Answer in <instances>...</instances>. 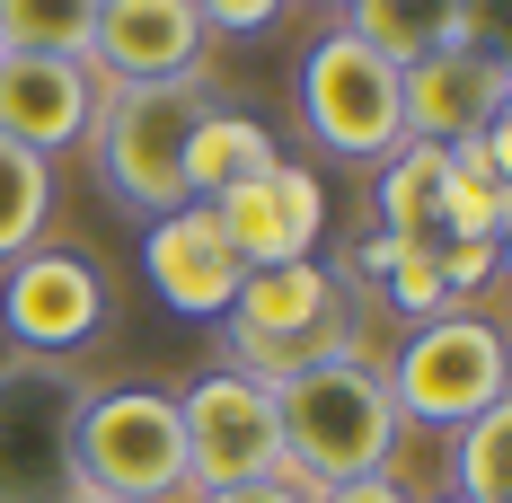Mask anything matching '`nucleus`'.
<instances>
[{"instance_id":"nucleus-1","label":"nucleus","mask_w":512,"mask_h":503,"mask_svg":"<svg viewBox=\"0 0 512 503\" xmlns=\"http://www.w3.org/2000/svg\"><path fill=\"white\" fill-rule=\"evenodd\" d=\"M274 433H283V477L309 486V495L398 468V442H407V424L389 406V380L362 353L274 380Z\"/></svg>"},{"instance_id":"nucleus-2","label":"nucleus","mask_w":512,"mask_h":503,"mask_svg":"<svg viewBox=\"0 0 512 503\" xmlns=\"http://www.w3.org/2000/svg\"><path fill=\"white\" fill-rule=\"evenodd\" d=\"M362 353V301L318 265H248L239 292H230V371L248 380H292V371H318V362H345Z\"/></svg>"},{"instance_id":"nucleus-3","label":"nucleus","mask_w":512,"mask_h":503,"mask_svg":"<svg viewBox=\"0 0 512 503\" xmlns=\"http://www.w3.org/2000/svg\"><path fill=\"white\" fill-rule=\"evenodd\" d=\"M71 468L89 503H186V424L168 389H89L71 424Z\"/></svg>"},{"instance_id":"nucleus-4","label":"nucleus","mask_w":512,"mask_h":503,"mask_svg":"<svg viewBox=\"0 0 512 503\" xmlns=\"http://www.w3.org/2000/svg\"><path fill=\"white\" fill-rule=\"evenodd\" d=\"M212 115V80L204 71H186V80H142V89H106L98 124H89V142H98V168L115 203H133V212H177L186 203V142H195V124Z\"/></svg>"},{"instance_id":"nucleus-5","label":"nucleus","mask_w":512,"mask_h":503,"mask_svg":"<svg viewBox=\"0 0 512 503\" xmlns=\"http://www.w3.org/2000/svg\"><path fill=\"white\" fill-rule=\"evenodd\" d=\"M80 362L45 353H0V503H89L71 468V424L89 406Z\"/></svg>"},{"instance_id":"nucleus-6","label":"nucleus","mask_w":512,"mask_h":503,"mask_svg":"<svg viewBox=\"0 0 512 503\" xmlns=\"http://www.w3.org/2000/svg\"><path fill=\"white\" fill-rule=\"evenodd\" d=\"M398 424H433V433H460L486 406H504V327L486 309H451V318H424L398 362L380 371Z\"/></svg>"},{"instance_id":"nucleus-7","label":"nucleus","mask_w":512,"mask_h":503,"mask_svg":"<svg viewBox=\"0 0 512 503\" xmlns=\"http://www.w3.org/2000/svg\"><path fill=\"white\" fill-rule=\"evenodd\" d=\"M301 124H309V142L336 151V159H389L407 142V124H398V71L362 36L327 27L301 53Z\"/></svg>"},{"instance_id":"nucleus-8","label":"nucleus","mask_w":512,"mask_h":503,"mask_svg":"<svg viewBox=\"0 0 512 503\" xmlns=\"http://www.w3.org/2000/svg\"><path fill=\"white\" fill-rule=\"evenodd\" d=\"M177 424H186V486H195V495L283 477L274 389L248 380V371H212V380H195V389L177 398Z\"/></svg>"},{"instance_id":"nucleus-9","label":"nucleus","mask_w":512,"mask_h":503,"mask_svg":"<svg viewBox=\"0 0 512 503\" xmlns=\"http://www.w3.org/2000/svg\"><path fill=\"white\" fill-rule=\"evenodd\" d=\"M0 327H9V353L71 362L106 327V274L89 256H71V248L9 256V274H0Z\"/></svg>"},{"instance_id":"nucleus-10","label":"nucleus","mask_w":512,"mask_h":503,"mask_svg":"<svg viewBox=\"0 0 512 503\" xmlns=\"http://www.w3.org/2000/svg\"><path fill=\"white\" fill-rule=\"evenodd\" d=\"M398 124L407 142H433V151H460L468 133L504 124V53L486 45H442L398 71Z\"/></svg>"},{"instance_id":"nucleus-11","label":"nucleus","mask_w":512,"mask_h":503,"mask_svg":"<svg viewBox=\"0 0 512 503\" xmlns=\"http://www.w3.org/2000/svg\"><path fill=\"white\" fill-rule=\"evenodd\" d=\"M106 106V80L89 62H62V53H0V142L18 151H80L89 124Z\"/></svg>"},{"instance_id":"nucleus-12","label":"nucleus","mask_w":512,"mask_h":503,"mask_svg":"<svg viewBox=\"0 0 512 503\" xmlns=\"http://www.w3.org/2000/svg\"><path fill=\"white\" fill-rule=\"evenodd\" d=\"M204 9L195 0H98L89 27V71L106 89H142V80H186L204 71Z\"/></svg>"},{"instance_id":"nucleus-13","label":"nucleus","mask_w":512,"mask_h":503,"mask_svg":"<svg viewBox=\"0 0 512 503\" xmlns=\"http://www.w3.org/2000/svg\"><path fill=\"white\" fill-rule=\"evenodd\" d=\"M212 221L239 248V265H301V256H318L327 195L301 159H274L265 177H239L230 195H212Z\"/></svg>"},{"instance_id":"nucleus-14","label":"nucleus","mask_w":512,"mask_h":503,"mask_svg":"<svg viewBox=\"0 0 512 503\" xmlns=\"http://www.w3.org/2000/svg\"><path fill=\"white\" fill-rule=\"evenodd\" d=\"M142 274L159 283L168 309H186V318H230V292H239L248 265L221 239L212 203H177V212H159L151 230H142Z\"/></svg>"},{"instance_id":"nucleus-15","label":"nucleus","mask_w":512,"mask_h":503,"mask_svg":"<svg viewBox=\"0 0 512 503\" xmlns=\"http://www.w3.org/2000/svg\"><path fill=\"white\" fill-rule=\"evenodd\" d=\"M495 265H504V248H486V239H389L380 230L362 248V274H380V292L407 309L415 327L424 318H451L468 292H486Z\"/></svg>"},{"instance_id":"nucleus-16","label":"nucleus","mask_w":512,"mask_h":503,"mask_svg":"<svg viewBox=\"0 0 512 503\" xmlns=\"http://www.w3.org/2000/svg\"><path fill=\"white\" fill-rule=\"evenodd\" d=\"M345 36H362L389 71H407L442 45H477V0H354Z\"/></svg>"},{"instance_id":"nucleus-17","label":"nucleus","mask_w":512,"mask_h":503,"mask_svg":"<svg viewBox=\"0 0 512 503\" xmlns=\"http://www.w3.org/2000/svg\"><path fill=\"white\" fill-rule=\"evenodd\" d=\"M274 133L256 124V115H230V106H212L204 124H195V142H186V203H212L230 195L239 177H265L274 168Z\"/></svg>"},{"instance_id":"nucleus-18","label":"nucleus","mask_w":512,"mask_h":503,"mask_svg":"<svg viewBox=\"0 0 512 503\" xmlns=\"http://www.w3.org/2000/svg\"><path fill=\"white\" fill-rule=\"evenodd\" d=\"M442 212H451V151L398 142L389 168H380V221H389V239H442Z\"/></svg>"},{"instance_id":"nucleus-19","label":"nucleus","mask_w":512,"mask_h":503,"mask_svg":"<svg viewBox=\"0 0 512 503\" xmlns=\"http://www.w3.org/2000/svg\"><path fill=\"white\" fill-rule=\"evenodd\" d=\"M451 503H512V398L451 433Z\"/></svg>"},{"instance_id":"nucleus-20","label":"nucleus","mask_w":512,"mask_h":503,"mask_svg":"<svg viewBox=\"0 0 512 503\" xmlns=\"http://www.w3.org/2000/svg\"><path fill=\"white\" fill-rule=\"evenodd\" d=\"M45 221H53V159L0 142V265L45 248Z\"/></svg>"},{"instance_id":"nucleus-21","label":"nucleus","mask_w":512,"mask_h":503,"mask_svg":"<svg viewBox=\"0 0 512 503\" xmlns=\"http://www.w3.org/2000/svg\"><path fill=\"white\" fill-rule=\"evenodd\" d=\"M98 0H0V53H62L89 62Z\"/></svg>"},{"instance_id":"nucleus-22","label":"nucleus","mask_w":512,"mask_h":503,"mask_svg":"<svg viewBox=\"0 0 512 503\" xmlns=\"http://www.w3.org/2000/svg\"><path fill=\"white\" fill-rule=\"evenodd\" d=\"M309 503H424V495H415L407 477H389V468H380V477H345V486H318Z\"/></svg>"},{"instance_id":"nucleus-23","label":"nucleus","mask_w":512,"mask_h":503,"mask_svg":"<svg viewBox=\"0 0 512 503\" xmlns=\"http://www.w3.org/2000/svg\"><path fill=\"white\" fill-rule=\"evenodd\" d=\"M195 9H204V27L256 36V27H274V9H283V0H195Z\"/></svg>"},{"instance_id":"nucleus-24","label":"nucleus","mask_w":512,"mask_h":503,"mask_svg":"<svg viewBox=\"0 0 512 503\" xmlns=\"http://www.w3.org/2000/svg\"><path fill=\"white\" fill-rule=\"evenodd\" d=\"M186 503H309V486L265 477V486H212V495H186Z\"/></svg>"},{"instance_id":"nucleus-25","label":"nucleus","mask_w":512,"mask_h":503,"mask_svg":"<svg viewBox=\"0 0 512 503\" xmlns=\"http://www.w3.org/2000/svg\"><path fill=\"white\" fill-rule=\"evenodd\" d=\"M318 9H336V18H345V9H354V0H318Z\"/></svg>"},{"instance_id":"nucleus-26","label":"nucleus","mask_w":512,"mask_h":503,"mask_svg":"<svg viewBox=\"0 0 512 503\" xmlns=\"http://www.w3.org/2000/svg\"><path fill=\"white\" fill-rule=\"evenodd\" d=\"M442 503H451V495H442Z\"/></svg>"}]
</instances>
